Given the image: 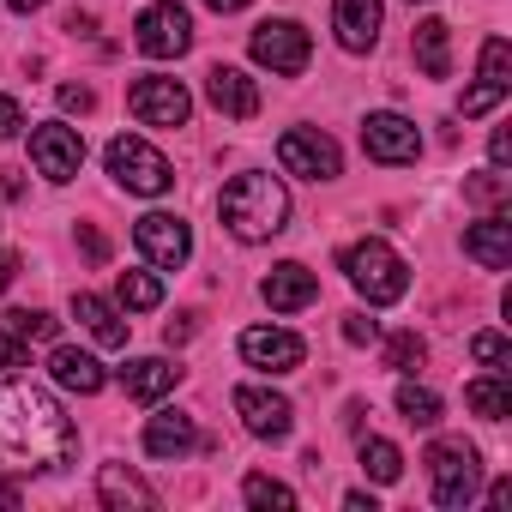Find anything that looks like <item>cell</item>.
Listing matches in <instances>:
<instances>
[{
  "instance_id": "obj_28",
  "label": "cell",
  "mask_w": 512,
  "mask_h": 512,
  "mask_svg": "<svg viewBox=\"0 0 512 512\" xmlns=\"http://www.w3.org/2000/svg\"><path fill=\"white\" fill-rule=\"evenodd\" d=\"M163 302V284L151 278V272H121V308H133V314H151Z\"/></svg>"
},
{
  "instance_id": "obj_1",
  "label": "cell",
  "mask_w": 512,
  "mask_h": 512,
  "mask_svg": "<svg viewBox=\"0 0 512 512\" xmlns=\"http://www.w3.org/2000/svg\"><path fill=\"white\" fill-rule=\"evenodd\" d=\"M79 452L61 404L31 380H0V470H61Z\"/></svg>"
},
{
  "instance_id": "obj_8",
  "label": "cell",
  "mask_w": 512,
  "mask_h": 512,
  "mask_svg": "<svg viewBox=\"0 0 512 512\" xmlns=\"http://www.w3.org/2000/svg\"><path fill=\"white\" fill-rule=\"evenodd\" d=\"M278 163H284L290 175H302V181H332V175L344 169L338 145H332L320 127H290V133L278 139Z\"/></svg>"
},
{
  "instance_id": "obj_42",
  "label": "cell",
  "mask_w": 512,
  "mask_h": 512,
  "mask_svg": "<svg viewBox=\"0 0 512 512\" xmlns=\"http://www.w3.org/2000/svg\"><path fill=\"white\" fill-rule=\"evenodd\" d=\"M13 278H19V260H13V253H0V290H7Z\"/></svg>"
},
{
  "instance_id": "obj_30",
  "label": "cell",
  "mask_w": 512,
  "mask_h": 512,
  "mask_svg": "<svg viewBox=\"0 0 512 512\" xmlns=\"http://www.w3.org/2000/svg\"><path fill=\"white\" fill-rule=\"evenodd\" d=\"M422 356H428V344H422L416 332H398V338L386 344V368H392V374H410V368H422Z\"/></svg>"
},
{
  "instance_id": "obj_44",
  "label": "cell",
  "mask_w": 512,
  "mask_h": 512,
  "mask_svg": "<svg viewBox=\"0 0 512 512\" xmlns=\"http://www.w3.org/2000/svg\"><path fill=\"white\" fill-rule=\"evenodd\" d=\"M344 506H350V512H374V494H362V488H356V494H344Z\"/></svg>"
},
{
  "instance_id": "obj_15",
  "label": "cell",
  "mask_w": 512,
  "mask_h": 512,
  "mask_svg": "<svg viewBox=\"0 0 512 512\" xmlns=\"http://www.w3.org/2000/svg\"><path fill=\"white\" fill-rule=\"evenodd\" d=\"M205 97H211V109L229 115V121H253V115H260V85H253L241 67H211V73H205Z\"/></svg>"
},
{
  "instance_id": "obj_17",
  "label": "cell",
  "mask_w": 512,
  "mask_h": 512,
  "mask_svg": "<svg viewBox=\"0 0 512 512\" xmlns=\"http://www.w3.org/2000/svg\"><path fill=\"white\" fill-rule=\"evenodd\" d=\"M464 253L482 266V272H506L512 266V217H482L476 229H464Z\"/></svg>"
},
{
  "instance_id": "obj_47",
  "label": "cell",
  "mask_w": 512,
  "mask_h": 512,
  "mask_svg": "<svg viewBox=\"0 0 512 512\" xmlns=\"http://www.w3.org/2000/svg\"><path fill=\"white\" fill-rule=\"evenodd\" d=\"M7 7H13V13H37V7H43V0H7Z\"/></svg>"
},
{
  "instance_id": "obj_25",
  "label": "cell",
  "mask_w": 512,
  "mask_h": 512,
  "mask_svg": "<svg viewBox=\"0 0 512 512\" xmlns=\"http://www.w3.org/2000/svg\"><path fill=\"white\" fill-rule=\"evenodd\" d=\"M464 404H470L482 422L512 416V392H506V380H500V374H494V380H470V386H464Z\"/></svg>"
},
{
  "instance_id": "obj_7",
  "label": "cell",
  "mask_w": 512,
  "mask_h": 512,
  "mask_svg": "<svg viewBox=\"0 0 512 512\" xmlns=\"http://www.w3.org/2000/svg\"><path fill=\"white\" fill-rule=\"evenodd\" d=\"M253 61L260 67H272L278 79H296L302 67H308V55H314V43H308V31L296 25V19H266L260 31H253Z\"/></svg>"
},
{
  "instance_id": "obj_23",
  "label": "cell",
  "mask_w": 512,
  "mask_h": 512,
  "mask_svg": "<svg viewBox=\"0 0 512 512\" xmlns=\"http://www.w3.org/2000/svg\"><path fill=\"white\" fill-rule=\"evenodd\" d=\"M97 500L109 506V512H127V506H157V494L127 470V464H103L97 470Z\"/></svg>"
},
{
  "instance_id": "obj_27",
  "label": "cell",
  "mask_w": 512,
  "mask_h": 512,
  "mask_svg": "<svg viewBox=\"0 0 512 512\" xmlns=\"http://www.w3.org/2000/svg\"><path fill=\"white\" fill-rule=\"evenodd\" d=\"M356 452H362V470H368L374 482H398V476H404V452H398L392 440H362Z\"/></svg>"
},
{
  "instance_id": "obj_35",
  "label": "cell",
  "mask_w": 512,
  "mask_h": 512,
  "mask_svg": "<svg viewBox=\"0 0 512 512\" xmlns=\"http://www.w3.org/2000/svg\"><path fill=\"white\" fill-rule=\"evenodd\" d=\"M7 326H13L19 338H55V332H61V320H49L43 308H19V314H7Z\"/></svg>"
},
{
  "instance_id": "obj_34",
  "label": "cell",
  "mask_w": 512,
  "mask_h": 512,
  "mask_svg": "<svg viewBox=\"0 0 512 512\" xmlns=\"http://www.w3.org/2000/svg\"><path fill=\"white\" fill-rule=\"evenodd\" d=\"M506 193H512V181H506L500 169H494V175H470V181H464V199H476V205H500Z\"/></svg>"
},
{
  "instance_id": "obj_45",
  "label": "cell",
  "mask_w": 512,
  "mask_h": 512,
  "mask_svg": "<svg viewBox=\"0 0 512 512\" xmlns=\"http://www.w3.org/2000/svg\"><path fill=\"white\" fill-rule=\"evenodd\" d=\"M205 7H217V13H241L247 0H205Z\"/></svg>"
},
{
  "instance_id": "obj_29",
  "label": "cell",
  "mask_w": 512,
  "mask_h": 512,
  "mask_svg": "<svg viewBox=\"0 0 512 512\" xmlns=\"http://www.w3.org/2000/svg\"><path fill=\"white\" fill-rule=\"evenodd\" d=\"M241 494H247V506H260V512H290L296 506V488H284V482H272V476H247L241 482Z\"/></svg>"
},
{
  "instance_id": "obj_9",
  "label": "cell",
  "mask_w": 512,
  "mask_h": 512,
  "mask_svg": "<svg viewBox=\"0 0 512 512\" xmlns=\"http://www.w3.org/2000/svg\"><path fill=\"white\" fill-rule=\"evenodd\" d=\"M235 416H241V428L253 434V440H290V428H296V410H290V398L284 392H266V386H235Z\"/></svg>"
},
{
  "instance_id": "obj_2",
  "label": "cell",
  "mask_w": 512,
  "mask_h": 512,
  "mask_svg": "<svg viewBox=\"0 0 512 512\" xmlns=\"http://www.w3.org/2000/svg\"><path fill=\"white\" fill-rule=\"evenodd\" d=\"M217 211H223V229L235 241H272L290 217V193L278 175H260V169H247L235 175L223 193H217Z\"/></svg>"
},
{
  "instance_id": "obj_4",
  "label": "cell",
  "mask_w": 512,
  "mask_h": 512,
  "mask_svg": "<svg viewBox=\"0 0 512 512\" xmlns=\"http://www.w3.org/2000/svg\"><path fill=\"white\" fill-rule=\"evenodd\" d=\"M422 464H428V476H434V500H440L446 512H458V506L476 500V482H482V458H476V446H464V440H434Z\"/></svg>"
},
{
  "instance_id": "obj_26",
  "label": "cell",
  "mask_w": 512,
  "mask_h": 512,
  "mask_svg": "<svg viewBox=\"0 0 512 512\" xmlns=\"http://www.w3.org/2000/svg\"><path fill=\"white\" fill-rule=\"evenodd\" d=\"M398 410H404L410 428H434V422H440V398H434L428 386H416V380L398 386Z\"/></svg>"
},
{
  "instance_id": "obj_22",
  "label": "cell",
  "mask_w": 512,
  "mask_h": 512,
  "mask_svg": "<svg viewBox=\"0 0 512 512\" xmlns=\"http://www.w3.org/2000/svg\"><path fill=\"white\" fill-rule=\"evenodd\" d=\"M175 380H181V368H169L163 356H139V362L121 368V386H127V398H139V404H157L163 392H175Z\"/></svg>"
},
{
  "instance_id": "obj_20",
  "label": "cell",
  "mask_w": 512,
  "mask_h": 512,
  "mask_svg": "<svg viewBox=\"0 0 512 512\" xmlns=\"http://www.w3.org/2000/svg\"><path fill=\"white\" fill-rule=\"evenodd\" d=\"M49 374H55V386H67V392H79V398H91V392H103V362L97 356H85V350H73V344H55V356H49Z\"/></svg>"
},
{
  "instance_id": "obj_41",
  "label": "cell",
  "mask_w": 512,
  "mask_h": 512,
  "mask_svg": "<svg viewBox=\"0 0 512 512\" xmlns=\"http://www.w3.org/2000/svg\"><path fill=\"white\" fill-rule=\"evenodd\" d=\"M488 157H494V169H506V163H512V133H506V127H494V139H488Z\"/></svg>"
},
{
  "instance_id": "obj_16",
  "label": "cell",
  "mask_w": 512,
  "mask_h": 512,
  "mask_svg": "<svg viewBox=\"0 0 512 512\" xmlns=\"http://www.w3.org/2000/svg\"><path fill=\"white\" fill-rule=\"evenodd\" d=\"M332 31L350 55H368L380 43V0H332Z\"/></svg>"
},
{
  "instance_id": "obj_31",
  "label": "cell",
  "mask_w": 512,
  "mask_h": 512,
  "mask_svg": "<svg viewBox=\"0 0 512 512\" xmlns=\"http://www.w3.org/2000/svg\"><path fill=\"white\" fill-rule=\"evenodd\" d=\"M470 356H476L482 368H494V374L512 368V344H506L500 332H476V338H470Z\"/></svg>"
},
{
  "instance_id": "obj_33",
  "label": "cell",
  "mask_w": 512,
  "mask_h": 512,
  "mask_svg": "<svg viewBox=\"0 0 512 512\" xmlns=\"http://www.w3.org/2000/svg\"><path fill=\"white\" fill-rule=\"evenodd\" d=\"M506 91H512V85H488V79H482L476 91H464V97H458V115H488V109H500V103H506Z\"/></svg>"
},
{
  "instance_id": "obj_14",
  "label": "cell",
  "mask_w": 512,
  "mask_h": 512,
  "mask_svg": "<svg viewBox=\"0 0 512 512\" xmlns=\"http://www.w3.org/2000/svg\"><path fill=\"white\" fill-rule=\"evenodd\" d=\"M241 356L253 368H266V374H290V368H302L308 344L296 332H284V326H247L241 332Z\"/></svg>"
},
{
  "instance_id": "obj_12",
  "label": "cell",
  "mask_w": 512,
  "mask_h": 512,
  "mask_svg": "<svg viewBox=\"0 0 512 512\" xmlns=\"http://www.w3.org/2000/svg\"><path fill=\"white\" fill-rule=\"evenodd\" d=\"M362 151H368L374 163H416V157H422V133H416V121L380 109V115L362 121Z\"/></svg>"
},
{
  "instance_id": "obj_6",
  "label": "cell",
  "mask_w": 512,
  "mask_h": 512,
  "mask_svg": "<svg viewBox=\"0 0 512 512\" xmlns=\"http://www.w3.org/2000/svg\"><path fill=\"white\" fill-rule=\"evenodd\" d=\"M133 43H139L151 61L187 55V49H193V19H187V7H175V0H157V7H145L139 25H133Z\"/></svg>"
},
{
  "instance_id": "obj_19",
  "label": "cell",
  "mask_w": 512,
  "mask_h": 512,
  "mask_svg": "<svg viewBox=\"0 0 512 512\" xmlns=\"http://www.w3.org/2000/svg\"><path fill=\"white\" fill-rule=\"evenodd\" d=\"M193 446H199V428H193L187 410H157L145 422V452L151 458H187Z\"/></svg>"
},
{
  "instance_id": "obj_32",
  "label": "cell",
  "mask_w": 512,
  "mask_h": 512,
  "mask_svg": "<svg viewBox=\"0 0 512 512\" xmlns=\"http://www.w3.org/2000/svg\"><path fill=\"white\" fill-rule=\"evenodd\" d=\"M506 73H512V49H506V37H488L482 43V79L488 85H512Z\"/></svg>"
},
{
  "instance_id": "obj_21",
  "label": "cell",
  "mask_w": 512,
  "mask_h": 512,
  "mask_svg": "<svg viewBox=\"0 0 512 512\" xmlns=\"http://www.w3.org/2000/svg\"><path fill=\"white\" fill-rule=\"evenodd\" d=\"M73 320H79L103 350H121V344H127V320H121L103 296H91V290H79V296H73Z\"/></svg>"
},
{
  "instance_id": "obj_18",
  "label": "cell",
  "mask_w": 512,
  "mask_h": 512,
  "mask_svg": "<svg viewBox=\"0 0 512 512\" xmlns=\"http://www.w3.org/2000/svg\"><path fill=\"white\" fill-rule=\"evenodd\" d=\"M260 296L272 302V314H302L308 302H320V278H314L308 266L290 260V266H278V272L260 284Z\"/></svg>"
},
{
  "instance_id": "obj_13",
  "label": "cell",
  "mask_w": 512,
  "mask_h": 512,
  "mask_svg": "<svg viewBox=\"0 0 512 512\" xmlns=\"http://www.w3.org/2000/svg\"><path fill=\"white\" fill-rule=\"evenodd\" d=\"M31 163H37V175H49V181H73L79 163H85V139H79L73 127H61V121H43V127L31 133Z\"/></svg>"
},
{
  "instance_id": "obj_3",
  "label": "cell",
  "mask_w": 512,
  "mask_h": 512,
  "mask_svg": "<svg viewBox=\"0 0 512 512\" xmlns=\"http://www.w3.org/2000/svg\"><path fill=\"white\" fill-rule=\"evenodd\" d=\"M344 278L374 302V308H386V302H398L404 290H410V272H404V260L380 241V235H368V241H350L344 247Z\"/></svg>"
},
{
  "instance_id": "obj_43",
  "label": "cell",
  "mask_w": 512,
  "mask_h": 512,
  "mask_svg": "<svg viewBox=\"0 0 512 512\" xmlns=\"http://www.w3.org/2000/svg\"><path fill=\"white\" fill-rule=\"evenodd\" d=\"M506 500H512V482H506V476H500V482H494V488H488V506H506Z\"/></svg>"
},
{
  "instance_id": "obj_46",
  "label": "cell",
  "mask_w": 512,
  "mask_h": 512,
  "mask_svg": "<svg viewBox=\"0 0 512 512\" xmlns=\"http://www.w3.org/2000/svg\"><path fill=\"white\" fill-rule=\"evenodd\" d=\"M0 506H19V488L13 482H0Z\"/></svg>"
},
{
  "instance_id": "obj_37",
  "label": "cell",
  "mask_w": 512,
  "mask_h": 512,
  "mask_svg": "<svg viewBox=\"0 0 512 512\" xmlns=\"http://www.w3.org/2000/svg\"><path fill=\"white\" fill-rule=\"evenodd\" d=\"M61 109L91 115V109H97V91H91V85H61Z\"/></svg>"
},
{
  "instance_id": "obj_39",
  "label": "cell",
  "mask_w": 512,
  "mask_h": 512,
  "mask_svg": "<svg viewBox=\"0 0 512 512\" xmlns=\"http://www.w3.org/2000/svg\"><path fill=\"white\" fill-rule=\"evenodd\" d=\"M79 247H85V260H97V266L109 260V241H103V235H97L91 223H79Z\"/></svg>"
},
{
  "instance_id": "obj_11",
  "label": "cell",
  "mask_w": 512,
  "mask_h": 512,
  "mask_svg": "<svg viewBox=\"0 0 512 512\" xmlns=\"http://www.w3.org/2000/svg\"><path fill=\"white\" fill-rule=\"evenodd\" d=\"M127 109H133V121H145V127H187L193 97L181 91V79H139V85L127 91Z\"/></svg>"
},
{
  "instance_id": "obj_5",
  "label": "cell",
  "mask_w": 512,
  "mask_h": 512,
  "mask_svg": "<svg viewBox=\"0 0 512 512\" xmlns=\"http://www.w3.org/2000/svg\"><path fill=\"white\" fill-rule=\"evenodd\" d=\"M109 175H115L127 193H145V199H157V193H169V187H175L169 157H163V151H151L145 139H115V145H109Z\"/></svg>"
},
{
  "instance_id": "obj_36",
  "label": "cell",
  "mask_w": 512,
  "mask_h": 512,
  "mask_svg": "<svg viewBox=\"0 0 512 512\" xmlns=\"http://www.w3.org/2000/svg\"><path fill=\"white\" fill-rule=\"evenodd\" d=\"M0 368H31V338H19L13 326H0Z\"/></svg>"
},
{
  "instance_id": "obj_10",
  "label": "cell",
  "mask_w": 512,
  "mask_h": 512,
  "mask_svg": "<svg viewBox=\"0 0 512 512\" xmlns=\"http://www.w3.org/2000/svg\"><path fill=\"white\" fill-rule=\"evenodd\" d=\"M133 241H139V253H145V260H151L157 272L187 266V253H193V229H187L181 217H169V211L139 217V223H133Z\"/></svg>"
},
{
  "instance_id": "obj_24",
  "label": "cell",
  "mask_w": 512,
  "mask_h": 512,
  "mask_svg": "<svg viewBox=\"0 0 512 512\" xmlns=\"http://www.w3.org/2000/svg\"><path fill=\"white\" fill-rule=\"evenodd\" d=\"M416 67H422L428 79H446V73H452V31H446L440 19H422V25H416Z\"/></svg>"
},
{
  "instance_id": "obj_40",
  "label": "cell",
  "mask_w": 512,
  "mask_h": 512,
  "mask_svg": "<svg viewBox=\"0 0 512 512\" xmlns=\"http://www.w3.org/2000/svg\"><path fill=\"white\" fill-rule=\"evenodd\" d=\"M19 127H25V109H19L13 97H0V139H13Z\"/></svg>"
},
{
  "instance_id": "obj_38",
  "label": "cell",
  "mask_w": 512,
  "mask_h": 512,
  "mask_svg": "<svg viewBox=\"0 0 512 512\" xmlns=\"http://www.w3.org/2000/svg\"><path fill=\"white\" fill-rule=\"evenodd\" d=\"M344 338H350V344H374V338H380V326H374L368 314H350V320H344Z\"/></svg>"
}]
</instances>
